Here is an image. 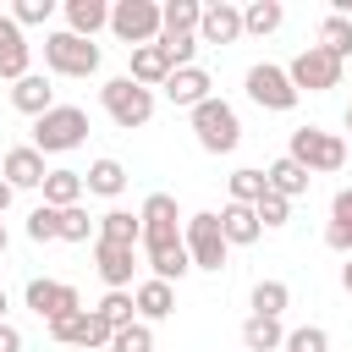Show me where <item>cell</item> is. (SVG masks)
<instances>
[{
    "instance_id": "6da1fadb",
    "label": "cell",
    "mask_w": 352,
    "mask_h": 352,
    "mask_svg": "<svg viewBox=\"0 0 352 352\" xmlns=\"http://www.w3.org/2000/svg\"><path fill=\"white\" fill-rule=\"evenodd\" d=\"M187 121H192V138H198L204 154H231V148L242 143V116H236V104H226L220 94L204 99L198 110H187Z\"/></svg>"
},
{
    "instance_id": "7a4b0ae2",
    "label": "cell",
    "mask_w": 352,
    "mask_h": 352,
    "mask_svg": "<svg viewBox=\"0 0 352 352\" xmlns=\"http://www.w3.org/2000/svg\"><path fill=\"white\" fill-rule=\"evenodd\" d=\"M182 242H187L192 270H204V275H220V270H226V258H231V242H226V231H220V214H214V209L187 214V220H182Z\"/></svg>"
},
{
    "instance_id": "3957f363",
    "label": "cell",
    "mask_w": 352,
    "mask_h": 352,
    "mask_svg": "<svg viewBox=\"0 0 352 352\" xmlns=\"http://www.w3.org/2000/svg\"><path fill=\"white\" fill-rule=\"evenodd\" d=\"M286 154H292L308 176H336V170L346 165V138H341V132H324V126H297Z\"/></svg>"
},
{
    "instance_id": "277c9868",
    "label": "cell",
    "mask_w": 352,
    "mask_h": 352,
    "mask_svg": "<svg viewBox=\"0 0 352 352\" xmlns=\"http://www.w3.org/2000/svg\"><path fill=\"white\" fill-rule=\"evenodd\" d=\"M44 72L50 77H94L99 72V44L55 28V33H44Z\"/></svg>"
},
{
    "instance_id": "5b68a950",
    "label": "cell",
    "mask_w": 352,
    "mask_h": 352,
    "mask_svg": "<svg viewBox=\"0 0 352 352\" xmlns=\"http://www.w3.org/2000/svg\"><path fill=\"white\" fill-rule=\"evenodd\" d=\"M82 138H88V110L82 104H55L50 116L33 121V148L38 154H72V148H82Z\"/></svg>"
},
{
    "instance_id": "8992f818",
    "label": "cell",
    "mask_w": 352,
    "mask_h": 352,
    "mask_svg": "<svg viewBox=\"0 0 352 352\" xmlns=\"http://www.w3.org/2000/svg\"><path fill=\"white\" fill-rule=\"evenodd\" d=\"M110 33H116V38L126 44V50L160 44V33H165L160 0H116V6H110Z\"/></svg>"
},
{
    "instance_id": "52a82bcc",
    "label": "cell",
    "mask_w": 352,
    "mask_h": 352,
    "mask_svg": "<svg viewBox=\"0 0 352 352\" xmlns=\"http://www.w3.org/2000/svg\"><path fill=\"white\" fill-rule=\"evenodd\" d=\"M99 104H104V116H110L121 132L154 121V88H138L132 77H110V82L99 88Z\"/></svg>"
},
{
    "instance_id": "ba28073f",
    "label": "cell",
    "mask_w": 352,
    "mask_h": 352,
    "mask_svg": "<svg viewBox=\"0 0 352 352\" xmlns=\"http://www.w3.org/2000/svg\"><path fill=\"white\" fill-rule=\"evenodd\" d=\"M341 72H346V66H341L330 50H319V44L297 50L292 66H286V77H292L297 94H330V88H341Z\"/></svg>"
},
{
    "instance_id": "9c48e42d",
    "label": "cell",
    "mask_w": 352,
    "mask_h": 352,
    "mask_svg": "<svg viewBox=\"0 0 352 352\" xmlns=\"http://www.w3.org/2000/svg\"><path fill=\"white\" fill-rule=\"evenodd\" d=\"M248 99L258 104V110H275V116H286V110H297V88H292V77H286V66H275V60H258V66H248Z\"/></svg>"
},
{
    "instance_id": "30bf717a",
    "label": "cell",
    "mask_w": 352,
    "mask_h": 352,
    "mask_svg": "<svg viewBox=\"0 0 352 352\" xmlns=\"http://www.w3.org/2000/svg\"><path fill=\"white\" fill-rule=\"evenodd\" d=\"M22 302H28L44 324H55V319H66V314H82L77 286H72V280H50V275H33L28 292H22Z\"/></svg>"
},
{
    "instance_id": "8fae6325",
    "label": "cell",
    "mask_w": 352,
    "mask_h": 352,
    "mask_svg": "<svg viewBox=\"0 0 352 352\" xmlns=\"http://www.w3.org/2000/svg\"><path fill=\"white\" fill-rule=\"evenodd\" d=\"M138 248H143L154 280H170V286H176L182 275H192V258H187V242H182V236H143Z\"/></svg>"
},
{
    "instance_id": "7c38bea8",
    "label": "cell",
    "mask_w": 352,
    "mask_h": 352,
    "mask_svg": "<svg viewBox=\"0 0 352 352\" xmlns=\"http://www.w3.org/2000/svg\"><path fill=\"white\" fill-rule=\"evenodd\" d=\"M110 336H116V330H110L94 308L66 314V319H55V324H50V341H60V346H88V352H94V346H110Z\"/></svg>"
},
{
    "instance_id": "4fadbf2b",
    "label": "cell",
    "mask_w": 352,
    "mask_h": 352,
    "mask_svg": "<svg viewBox=\"0 0 352 352\" xmlns=\"http://www.w3.org/2000/svg\"><path fill=\"white\" fill-rule=\"evenodd\" d=\"M94 270L110 292H126L132 286V270H138V248H121V242H94Z\"/></svg>"
},
{
    "instance_id": "5bb4252c",
    "label": "cell",
    "mask_w": 352,
    "mask_h": 352,
    "mask_svg": "<svg viewBox=\"0 0 352 352\" xmlns=\"http://www.w3.org/2000/svg\"><path fill=\"white\" fill-rule=\"evenodd\" d=\"M33 72V44H28V33L11 22V11L0 16V77L6 82H22Z\"/></svg>"
},
{
    "instance_id": "9a60e30c",
    "label": "cell",
    "mask_w": 352,
    "mask_h": 352,
    "mask_svg": "<svg viewBox=\"0 0 352 352\" xmlns=\"http://www.w3.org/2000/svg\"><path fill=\"white\" fill-rule=\"evenodd\" d=\"M242 38V6H231V0H209L204 6V22H198V44H236Z\"/></svg>"
},
{
    "instance_id": "2e32d148",
    "label": "cell",
    "mask_w": 352,
    "mask_h": 352,
    "mask_svg": "<svg viewBox=\"0 0 352 352\" xmlns=\"http://www.w3.org/2000/svg\"><path fill=\"white\" fill-rule=\"evenodd\" d=\"M0 176H6L16 192H28V187H44L50 165H44V154H38L33 143H16V148H6V160H0Z\"/></svg>"
},
{
    "instance_id": "e0dca14e",
    "label": "cell",
    "mask_w": 352,
    "mask_h": 352,
    "mask_svg": "<svg viewBox=\"0 0 352 352\" xmlns=\"http://www.w3.org/2000/svg\"><path fill=\"white\" fill-rule=\"evenodd\" d=\"M165 99L182 104V110H198L204 99H214V77H209L204 66H182V72L165 77Z\"/></svg>"
},
{
    "instance_id": "ac0fdd59",
    "label": "cell",
    "mask_w": 352,
    "mask_h": 352,
    "mask_svg": "<svg viewBox=\"0 0 352 352\" xmlns=\"http://www.w3.org/2000/svg\"><path fill=\"white\" fill-rule=\"evenodd\" d=\"M11 110H22V116H50L55 110V82H50V72H28L22 82H11Z\"/></svg>"
},
{
    "instance_id": "d6986e66",
    "label": "cell",
    "mask_w": 352,
    "mask_h": 352,
    "mask_svg": "<svg viewBox=\"0 0 352 352\" xmlns=\"http://www.w3.org/2000/svg\"><path fill=\"white\" fill-rule=\"evenodd\" d=\"M176 66H170V55L160 50V44H143V50H126V77L138 82V88H165V77H170Z\"/></svg>"
},
{
    "instance_id": "ffe728a7",
    "label": "cell",
    "mask_w": 352,
    "mask_h": 352,
    "mask_svg": "<svg viewBox=\"0 0 352 352\" xmlns=\"http://www.w3.org/2000/svg\"><path fill=\"white\" fill-rule=\"evenodd\" d=\"M138 220H143V236H182V209H176V198L170 192H148L143 198V209H138Z\"/></svg>"
},
{
    "instance_id": "44dd1931",
    "label": "cell",
    "mask_w": 352,
    "mask_h": 352,
    "mask_svg": "<svg viewBox=\"0 0 352 352\" xmlns=\"http://www.w3.org/2000/svg\"><path fill=\"white\" fill-rule=\"evenodd\" d=\"M132 302H138V319H143V324H160V319H170V314H176V286L148 275V280H138V286H132Z\"/></svg>"
},
{
    "instance_id": "7402d4cb",
    "label": "cell",
    "mask_w": 352,
    "mask_h": 352,
    "mask_svg": "<svg viewBox=\"0 0 352 352\" xmlns=\"http://www.w3.org/2000/svg\"><path fill=\"white\" fill-rule=\"evenodd\" d=\"M220 231H226V242H231V248H253V242L264 236V226H258L253 204H231V198H226V209H220Z\"/></svg>"
},
{
    "instance_id": "603a6c76",
    "label": "cell",
    "mask_w": 352,
    "mask_h": 352,
    "mask_svg": "<svg viewBox=\"0 0 352 352\" xmlns=\"http://www.w3.org/2000/svg\"><path fill=\"white\" fill-rule=\"evenodd\" d=\"M324 248L352 258V187H341L330 198V226H324Z\"/></svg>"
},
{
    "instance_id": "cb8c5ba5",
    "label": "cell",
    "mask_w": 352,
    "mask_h": 352,
    "mask_svg": "<svg viewBox=\"0 0 352 352\" xmlns=\"http://www.w3.org/2000/svg\"><path fill=\"white\" fill-rule=\"evenodd\" d=\"M82 182H88L94 198H121V192H126V165L110 160V154H99V160L82 170Z\"/></svg>"
},
{
    "instance_id": "d4e9b609",
    "label": "cell",
    "mask_w": 352,
    "mask_h": 352,
    "mask_svg": "<svg viewBox=\"0 0 352 352\" xmlns=\"http://www.w3.org/2000/svg\"><path fill=\"white\" fill-rule=\"evenodd\" d=\"M38 192H44V204H50V209H72V204H82L88 182H82V170H66V165H60V170H50V176H44V187H38Z\"/></svg>"
},
{
    "instance_id": "484cf974",
    "label": "cell",
    "mask_w": 352,
    "mask_h": 352,
    "mask_svg": "<svg viewBox=\"0 0 352 352\" xmlns=\"http://www.w3.org/2000/svg\"><path fill=\"white\" fill-rule=\"evenodd\" d=\"M99 28H110V6L104 0H66V33L94 38Z\"/></svg>"
},
{
    "instance_id": "4316f807",
    "label": "cell",
    "mask_w": 352,
    "mask_h": 352,
    "mask_svg": "<svg viewBox=\"0 0 352 352\" xmlns=\"http://www.w3.org/2000/svg\"><path fill=\"white\" fill-rule=\"evenodd\" d=\"M242 346H248V352H280V346H286V330H280V319L248 314V319H242Z\"/></svg>"
},
{
    "instance_id": "83f0119b",
    "label": "cell",
    "mask_w": 352,
    "mask_h": 352,
    "mask_svg": "<svg viewBox=\"0 0 352 352\" xmlns=\"http://www.w3.org/2000/svg\"><path fill=\"white\" fill-rule=\"evenodd\" d=\"M280 22H286V6H280V0H253V6H242V33H248V38H270Z\"/></svg>"
},
{
    "instance_id": "f1b7e54d",
    "label": "cell",
    "mask_w": 352,
    "mask_h": 352,
    "mask_svg": "<svg viewBox=\"0 0 352 352\" xmlns=\"http://www.w3.org/2000/svg\"><path fill=\"white\" fill-rule=\"evenodd\" d=\"M264 176H270V192H280V198H302V192H308V182H314V176H308V170H302L292 154H280V160H275Z\"/></svg>"
},
{
    "instance_id": "f546056e",
    "label": "cell",
    "mask_w": 352,
    "mask_h": 352,
    "mask_svg": "<svg viewBox=\"0 0 352 352\" xmlns=\"http://www.w3.org/2000/svg\"><path fill=\"white\" fill-rule=\"evenodd\" d=\"M99 236H104V242H121V248H138V242H143V220H138L132 209H104V214H99Z\"/></svg>"
},
{
    "instance_id": "4dcf8cb0",
    "label": "cell",
    "mask_w": 352,
    "mask_h": 352,
    "mask_svg": "<svg viewBox=\"0 0 352 352\" xmlns=\"http://www.w3.org/2000/svg\"><path fill=\"white\" fill-rule=\"evenodd\" d=\"M248 302H253V314H264V319H280V314L292 308V286H286V280H253Z\"/></svg>"
},
{
    "instance_id": "1f68e13d",
    "label": "cell",
    "mask_w": 352,
    "mask_h": 352,
    "mask_svg": "<svg viewBox=\"0 0 352 352\" xmlns=\"http://www.w3.org/2000/svg\"><path fill=\"white\" fill-rule=\"evenodd\" d=\"M226 192H231V204H258V198L270 192V176L253 170V165H242V170L226 176Z\"/></svg>"
},
{
    "instance_id": "d6a6232c",
    "label": "cell",
    "mask_w": 352,
    "mask_h": 352,
    "mask_svg": "<svg viewBox=\"0 0 352 352\" xmlns=\"http://www.w3.org/2000/svg\"><path fill=\"white\" fill-rule=\"evenodd\" d=\"M319 50H330V55L346 66V55H352V22H346L341 11H330V16L319 22Z\"/></svg>"
},
{
    "instance_id": "836d02e7",
    "label": "cell",
    "mask_w": 352,
    "mask_h": 352,
    "mask_svg": "<svg viewBox=\"0 0 352 352\" xmlns=\"http://www.w3.org/2000/svg\"><path fill=\"white\" fill-rule=\"evenodd\" d=\"M160 16H165V33H198V22H204V0H165Z\"/></svg>"
},
{
    "instance_id": "e575fe53",
    "label": "cell",
    "mask_w": 352,
    "mask_h": 352,
    "mask_svg": "<svg viewBox=\"0 0 352 352\" xmlns=\"http://www.w3.org/2000/svg\"><path fill=\"white\" fill-rule=\"evenodd\" d=\"M94 314H99L110 330H126V324H138V302H132V292H104Z\"/></svg>"
},
{
    "instance_id": "d590c367",
    "label": "cell",
    "mask_w": 352,
    "mask_h": 352,
    "mask_svg": "<svg viewBox=\"0 0 352 352\" xmlns=\"http://www.w3.org/2000/svg\"><path fill=\"white\" fill-rule=\"evenodd\" d=\"M60 242H99V220H94L82 204L60 209Z\"/></svg>"
},
{
    "instance_id": "8d00e7d4",
    "label": "cell",
    "mask_w": 352,
    "mask_h": 352,
    "mask_svg": "<svg viewBox=\"0 0 352 352\" xmlns=\"http://www.w3.org/2000/svg\"><path fill=\"white\" fill-rule=\"evenodd\" d=\"M160 50H165L170 66L182 72V66H198V50H204V44H198V33H160Z\"/></svg>"
},
{
    "instance_id": "74e56055",
    "label": "cell",
    "mask_w": 352,
    "mask_h": 352,
    "mask_svg": "<svg viewBox=\"0 0 352 352\" xmlns=\"http://www.w3.org/2000/svg\"><path fill=\"white\" fill-rule=\"evenodd\" d=\"M253 214H258V226H264V231H280V226L292 220V198H280V192H264V198L253 204Z\"/></svg>"
},
{
    "instance_id": "f35d334b",
    "label": "cell",
    "mask_w": 352,
    "mask_h": 352,
    "mask_svg": "<svg viewBox=\"0 0 352 352\" xmlns=\"http://www.w3.org/2000/svg\"><path fill=\"white\" fill-rule=\"evenodd\" d=\"M28 242H60V209L38 204V209L28 214Z\"/></svg>"
},
{
    "instance_id": "ab89813d",
    "label": "cell",
    "mask_w": 352,
    "mask_h": 352,
    "mask_svg": "<svg viewBox=\"0 0 352 352\" xmlns=\"http://www.w3.org/2000/svg\"><path fill=\"white\" fill-rule=\"evenodd\" d=\"M110 352H154V324H126V330H116L110 336Z\"/></svg>"
},
{
    "instance_id": "60d3db41",
    "label": "cell",
    "mask_w": 352,
    "mask_h": 352,
    "mask_svg": "<svg viewBox=\"0 0 352 352\" xmlns=\"http://www.w3.org/2000/svg\"><path fill=\"white\" fill-rule=\"evenodd\" d=\"M50 16H55V0H16V6H11V22H16L22 33H28V28H44Z\"/></svg>"
},
{
    "instance_id": "b9f144b4",
    "label": "cell",
    "mask_w": 352,
    "mask_h": 352,
    "mask_svg": "<svg viewBox=\"0 0 352 352\" xmlns=\"http://www.w3.org/2000/svg\"><path fill=\"white\" fill-rule=\"evenodd\" d=\"M280 352H330V336L319 324H297V330H286V346Z\"/></svg>"
},
{
    "instance_id": "7bdbcfd3",
    "label": "cell",
    "mask_w": 352,
    "mask_h": 352,
    "mask_svg": "<svg viewBox=\"0 0 352 352\" xmlns=\"http://www.w3.org/2000/svg\"><path fill=\"white\" fill-rule=\"evenodd\" d=\"M0 352H22V330H16L11 319L0 324Z\"/></svg>"
},
{
    "instance_id": "ee69618b",
    "label": "cell",
    "mask_w": 352,
    "mask_h": 352,
    "mask_svg": "<svg viewBox=\"0 0 352 352\" xmlns=\"http://www.w3.org/2000/svg\"><path fill=\"white\" fill-rule=\"evenodd\" d=\"M11 198H16V187H11V182H6V176H0V214H6V209H11Z\"/></svg>"
},
{
    "instance_id": "f6af8a7d",
    "label": "cell",
    "mask_w": 352,
    "mask_h": 352,
    "mask_svg": "<svg viewBox=\"0 0 352 352\" xmlns=\"http://www.w3.org/2000/svg\"><path fill=\"white\" fill-rule=\"evenodd\" d=\"M341 292H346V297H352V258H346V264H341Z\"/></svg>"
},
{
    "instance_id": "bcb514c9",
    "label": "cell",
    "mask_w": 352,
    "mask_h": 352,
    "mask_svg": "<svg viewBox=\"0 0 352 352\" xmlns=\"http://www.w3.org/2000/svg\"><path fill=\"white\" fill-rule=\"evenodd\" d=\"M6 248H11V231H6V220H0V258H6Z\"/></svg>"
},
{
    "instance_id": "7dc6e473",
    "label": "cell",
    "mask_w": 352,
    "mask_h": 352,
    "mask_svg": "<svg viewBox=\"0 0 352 352\" xmlns=\"http://www.w3.org/2000/svg\"><path fill=\"white\" fill-rule=\"evenodd\" d=\"M336 11H341V16H346V22H352V0H336Z\"/></svg>"
},
{
    "instance_id": "c3c4849f",
    "label": "cell",
    "mask_w": 352,
    "mask_h": 352,
    "mask_svg": "<svg viewBox=\"0 0 352 352\" xmlns=\"http://www.w3.org/2000/svg\"><path fill=\"white\" fill-rule=\"evenodd\" d=\"M6 308H11V297H6V286H0V324H6Z\"/></svg>"
},
{
    "instance_id": "681fc988",
    "label": "cell",
    "mask_w": 352,
    "mask_h": 352,
    "mask_svg": "<svg viewBox=\"0 0 352 352\" xmlns=\"http://www.w3.org/2000/svg\"><path fill=\"white\" fill-rule=\"evenodd\" d=\"M341 126H346V132H352V104H346V116H341Z\"/></svg>"
}]
</instances>
